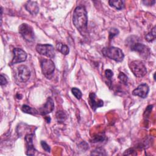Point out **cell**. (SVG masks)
<instances>
[{
	"label": "cell",
	"instance_id": "obj_1",
	"mask_svg": "<svg viewBox=\"0 0 156 156\" xmlns=\"http://www.w3.org/2000/svg\"><path fill=\"white\" fill-rule=\"evenodd\" d=\"M73 23L82 35H85L87 32L88 16L83 6H77L74 10Z\"/></svg>",
	"mask_w": 156,
	"mask_h": 156
},
{
	"label": "cell",
	"instance_id": "obj_2",
	"mask_svg": "<svg viewBox=\"0 0 156 156\" xmlns=\"http://www.w3.org/2000/svg\"><path fill=\"white\" fill-rule=\"evenodd\" d=\"M102 52L104 56L117 62H122L124 57V54L122 51L121 49L114 46L104 48L102 50Z\"/></svg>",
	"mask_w": 156,
	"mask_h": 156
},
{
	"label": "cell",
	"instance_id": "obj_3",
	"mask_svg": "<svg viewBox=\"0 0 156 156\" xmlns=\"http://www.w3.org/2000/svg\"><path fill=\"white\" fill-rule=\"evenodd\" d=\"M129 68L135 76L143 77L147 73V69L145 65L140 60H133L129 64Z\"/></svg>",
	"mask_w": 156,
	"mask_h": 156
},
{
	"label": "cell",
	"instance_id": "obj_4",
	"mask_svg": "<svg viewBox=\"0 0 156 156\" xmlns=\"http://www.w3.org/2000/svg\"><path fill=\"white\" fill-rule=\"evenodd\" d=\"M19 33L23 38L28 42L35 41V34L32 28L27 24L23 23L19 27Z\"/></svg>",
	"mask_w": 156,
	"mask_h": 156
},
{
	"label": "cell",
	"instance_id": "obj_5",
	"mask_svg": "<svg viewBox=\"0 0 156 156\" xmlns=\"http://www.w3.org/2000/svg\"><path fill=\"white\" fill-rule=\"evenodd\" d=\"M35 49L38 54L50 58H52L55 57V53L54 48L50 44H38L35 47Z\"/></svg>",
	"mask_w": 156,
	"mask_h": 156
},
{
	"label": "cell",
	"instance_id": "obj_6",
	"mask_svg": "<svg viewBox=\"0 0 156 156\" xmlns=\"http://www.w3.org/2000/svg\"><path fill=\"white\" fill-rule=\"evenodd\" d=\"M40 66L42 73L47 77H50L55 70V65L51 59L41 58L40 60Z\"/></svg>",
	"mask_w": 156,
	"mask_h": 156
},
{
	"label": "cell",
	"instance_id": "obj_7",
	"mask_svg": "<svg viewBox=\"0 0 156 156\" xmlns=\"http://www.w3.org/2000/svg\"><path fill=\"white\" fill-rule=\"evenodd\" d=\"M130 49L132 51L137 52L142 58L145 59L148 58L151 54L149 48L144 44L138 42L133 43L131 44Z\"/></svg>",
	"mask_w": 156,
	"mask_h": 156
},
{
	"label": "cell",
	"instance_id": "obj_8",
	"mask_svg": "<svg viewBox=\"0 0 156 156\" xmlns=\"http://www.w3.org/2000/svg\"><path fill=\"white\" fill-rule=\"evenodd\" d=\"M30 76V71L26 65H20L17 68L16 77L21 82H27Z\"/></svg>",
	"mask_w": 156,
	"mask_h": 156
},
{
	"label": "cell",
	"instance_id": "obj_9",
	"mask_svg": "<svg viewBox=\"0 0 156 156\" xmlns=\"http://www.w3.org/2000/svg\"><path fill=\"white\" fill-rule=\"evenodd\" d=\"M13 57L11 62L12 65L23 62L26 60L27 57V53L21 48H14L13 50Z\"/></svg>",
	"mask_w": 156,
	"mask_h": 156
},
{
	"label": "cell",
	"instance_id": "obj_10",
	"mask_svg": "<svg viewBox=\"0 0 156 156\" xmlns=\"http://www.w3.org/2000/svg\"><path fill=\"white\" fill-rule=\"evenodd\" d=\"M149 91V88L147 84L146 83H141L139 85L137 88L132 91V94L133 96H139L141 98H145L148 94Z\"/></svg>",
	"mask_w": 156,
	"mask_h": 156
},
{
	"label": "cell",
	"instance_id": "obj_11",
	"mask_svg": "<svg viewBox=\"0 0 156 156\" xmlns=\"http://www.w3.org/2000/svg\"><path fill=\"white\" fill-rule=\"evenodd\" d=\"M54 108V101L51 98H48L46 100V102L44 105L41 107L39 109V112L42 115H46L53 111Z\"/></svg>",
	"mask_w": 156,
	"mask_h": 156
},
{
	"label": "cell",
	"instance_id": "obj_12",
	"mask_svg": "<svg viewBox=\"0 0 156 156\" xmlns=\"http://www.w3.org/2000/svg\"><path fill=\"white\" fill-rule=\"evenodd\" d=\"M34 134H27L25 136L24 140L26 144V154L29 155H34L36 151L33 144Z\"/></svg>",
	"mask_w": 156,
	"mask_h": 156
},
{
	"label": "cell",
	"instance_id": "obj_13",
	"mask_svg": "<svg viewBox=\"0 0 156 156\" xmlns=\"http://www.w3.org/2000/svg\"><path fill=\"white\" fill-rule=\"evenodd\" d=\"M88 101L89 104L91 107V108L95 111L96 108L101 107L103 106L104 102L103 101L99 99H97V96L96 94L93 92H91L89 94V98H88Z\"/></svg>",
	"mask_w": 156,
	"mask_h": 156
},
{
	"label": "cell",
	"instance_id": "obj_14",
	"mask_svg": "<svg viewBox=\"0 0 156 156\" xmlns=\"http://www.w3.org/2000/svg\"><path fill=\"white\" fill-rule=\"evenodd\" d=\"M25 8L32 15H37L39 12V7L36 1H27L25 4Z\"/></svg>",
	"mask_w": 156,
	"mask_h": 156
},
{
	"label": "cell",
	"instance_id": "obj_15",
	"mask_svg": "<svg viewBox=\"0 0 156 156\" xmlns=\"http://www.w3.org/2000/svg\"><path fill=\"white\" fill-rule=\"evenodd\" d=\"M110 6L115 7L117 10H121L124 8V1L120 0H110L108 1Z\"/></svg>",
	"mask_w": 156,
	"mask_h": 156
},
{
	"label": "cell",
	"instance_id": "obj_16",
	"mask_svg": "<svg viewBox=\"0 0 156 156\" xmlns=\"http://www.w3.org/2000/svg\"><path fill=\"white\" fill-rule=\"evenodd\" d=\"M56 48L59 52H60L62 54L65 55H67L69 52L68 46L65 44L62 43H58L56 44Z\"/></svg>",
	"mask_w": 156,
	"mask_h": 156
},
{
	"label": "cell",
	"instance_id": "obj_17",
	"mask_svg": "<svg viewBox=\"0 0 156 156\" xmlns=\"http://www.w3.org/2000/svg\"><path fill=\"white\" fill-rule=\"evenodd\" d=\"M21 110L22 111L24 112V113H28V114H31V115H37L38 114V111L34 108H32L27 105H23L22 106V108H21Z\"/></svg>",
	"mask_w": 156,
	"mask_h": 156
},
{
	"label": "cell",
	"instance_id": "obj_18",
	"mask_svg": "<svg viewBox=\"0 0 156 156\" xmlns=\"http://www.w3.org/2000/svg\"><path fill=\"white\" fill-rule=\"evenodd\" d=\"M55 117L58 122L62 123L65 121L66 119V115L63 111H57L55 113Z\"/></svg>",
	"mask_w": 156,
	"mask_h": 156
},
{
	"label": "cell",
	"instance_id": "obj_19",
	"mask_svg": "<svg viewBox=\"0 0 156 156\" xmlns=\"http://www.w3.org/2000/svg\"><path fill=\"white\" fill-rule=\"evenodd\" d=\"M155 37H156V34H155V26H154L151 31L150 32H149L145 36V38L146 40L149 41H152L153 40H154L155 39Z\"/></svg>",
	"mask_w": 156,
	"mask_h": 156
},
{
	"label": "cell",
	"instance_id": "obj_20",
	"mask_svg": "<svg viewBox=\"0 0 156 156\" xmlns=\"http://www.w3.org/2000/svg\"><path fill=\"white\" fill-rule=\"evenodd\" d=\"M91 155H107L105 150L102 147H98L93 151L91 153Z\"/></svg>",
	"mask_w": 156,
	"mask_h": 156
},
{
	"label": "cell",
	"instance_id": "obj_21",
	"mask_svg": "<svg viewBox=\"0 0 156 156\" xmlns=\"http://www.w3.org/2000/svg\"><path fill=\"white\" fill-rule=\"evenodd\" d=\"M71 92H72L73 94L77 99H80L82 98V93L81 91H80L79 88H76V87H73V88H72V89H71Z\"/></svg>",
	"mask_w": 156,
	"mask_h": 156
},
{
	"label": "cell",
	"instance_id": "obj_22",
	"mask_svg": "<svg viewBox=\"0 0 156 156\" xmlns=\"http://www.w3.org/2000/svg\"><path fill=\"white\" fill-rule=\"evenodd\" d=\"M118 79L121 83H122L125 85H126L127 83L128 77L124 73H122V72L119 73V74L118 75Z\"/></svg>",
	"mask_w": 156,
	"mask_h": 156
},
{
	"label": "cell",
	"instance_id": "obj_23",
	"mask_svg": "<svg viewBox=\"0 0 156 156\" xmlns=\"http://www.w3.org/2000/svg\"><path fill=\"white\" fill-rule=\"evenodd\" d=\"M119 34V30L116 28H111L109 30V38L112 39Z\"/></svg>",
	"mask_w": 156,
	"mask_h": 156
},
{
	"label": "cell",
	"instance_id": "obj_24",
	"mask_svg": "<svg viewBox=\"0 0 156 156\" xmlns=\"http://www.w3.org/2000/svg\"><path fill=\"white\" fill-rule=\"evenodd\" d=\"M113 76V73L111 69H106L105 71V76L107 79H108L111 82V79Z\"/></svg>",
	"mask_w": 156,
	"mask_h": 156
},
{
	"label": "cell",
	"instance_id": "obj_25",
	"mask_svg": "<svg viewBox=\"0 0 156 156\" xmlns=\"http://www.w3.org/2000/svg\"><path fill=\"white\" fill-rule=\"evenodd\" d=\"M41 145L42 146V148L46 151V152H50L51 151V148L49 147V146L44 141H41Z\"/></svg>",
	"mask_w": 156,
	"mask_h": 156
},
{
	"label": "cell",
	"instance_id": "obj_26",
	"mask_svg": "<svg viewBox=\"0 0 156 156\" xmlns=\"http://www.w3.org/2000/svg\"><path fill=\"white\" fill-rule=\"evenodd\" d=\"M0 80H1V85L2 86V85H5L7 83V80L6 79V78L5 77V76L1 74V76H0Z\"/></svg>",
	"mask_w": 156,
	"mask_h": 156
},
{
	"label": "cell",
	"instance_id": "obj_27",
	"mask_svg": "<svg viewBox=\"0 0 156 156\" xmlns=\"http://www.w3.org/2000/svg\"><path fill=\"white\" fill-rule=\"evenodd\" d=\"M142 2L146 5H152L155 4V1H154H154H148V0H147V1H143Z\"/></svg>",
	"mask_w": 156,
	"mask_h": 156
}]
</instances>
